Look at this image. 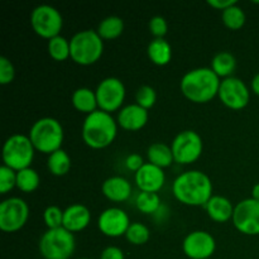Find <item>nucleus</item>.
<instances>
[{"mask_svg":"<svg viewBox=\"0 0 259 259\" xmlns=\"http://www.w3.org/2000/svg\"><path fill=\"white\" fill-rule=\"evenodd\" d=\"M175 199L186 206H205L212 197V181L199 169L182 172L172 184Z\"/></svg>","mask_w":259,"mask_h":259,"instance_id":"nucleus-1","label":"nucleus"},{"mask_svg":"<svg viewBox=\"0 0 259 259\" xmlns=\"http://www.w3.org/2000/svg\"><path fill=\"white\" fill-rule=\"evenodd\" d=\"M222 80L210 67H197L182 76L180 89L185 98L195 104H206L219 93Z\"/></svg>","mask_w":259,"mask_h":259,"instance_id":"nucleus-2","label":"nucleus"},{"mask_svg":"<svg viewBox=\"0 0 259 259\" xmlns=\"http://www.w3.org/2000/svg\"><path fill=\"white\" fill-rule=\"evenodd\" d=\"M118 126V121L111 114L96 110L86 115L81 126V137L90 148L104 149L115 141Z\"/></svg>","mask_w":259,"mask_h":259,"instance_id":"nucleus-3","label":"nucleus"},{"mask_svg":"<svg viewBox=\"0 0 259 259\" xmlns=\"http://www.w3.org/2000/svg\"><path fill=\"white\" fill-rule=\"evenodd\" d=\"M28 137L34 146L35 151L50 156L53 152L61 149L65 138V132L62 124L57 119L45 116L33 123Z\"/></svg>","mask_w":259,"mask_h":259,"instance_id":"nucleus-4","label":"nucleus"},{"mask_svg":"<svg viewBox=\"0 0 259 259\" xmlns=\"http://www.w3.org/2000/svg\"><path fill=\"white\" fill-rule=\"evenodd\" d=\"M70 58L80 66H91L98 62L104 52V40L96 30L83 29L70 39Z\"/></svg>","mask_w":259,"mask_h":259,"instance_id":"nucleus-5","label":"nucleus"},{"mask_svg":"<svg viewBox=\"0 0 259 259\" xmlns=\"http://www.w3.org/2000/svg\"><path fill=\"white\" fill-rule=\"evenodd\" d=\"M38 250L43 259H70L76 250L75 235L63 227L47 229L40 237Z\"/></svg>","mask_w":259,"mask_h":259,"instance_id":"nucleus-6","label":"nucleus"},{"mask_svg":"<svg viewBox=\"0 0 259 259\" xmlns=\"http://www.w3.org/2000/svg\"><path fill=\"white\" fill-rule=\"evenodd\" d=\"M35 148L29 137L24 134H13L3 146V162L14 171L28 168L34 159Z\"/></svg>","mask_w":259,"mask_h":259,"instance_id":"nucleus-7","label":"nucleus"},{"mask_svg":"<svg viewBox=\"0 0 259 259\" xmlns=\"http://www.w3.org/2000/svg\"><path fill=\"white\" fill-rule=\"evenodd\" d=\"M30 27L35 34L50 40L61 34L63 18L52 5H38L30 13Z\"/></svg>","mask_w":259,"mask_h":259,"instance_id":"nucleus-8","label":"nucleus"},{"mask_svg":"<svg viewBox=\"0 0 259 259\" xmlns=\"http://www.w3.org/2000/svg\"><path fill=\"white\" fill-rule=\"evenodd\" d=\"M171 149L176 163L191 164L201 157L204 151V142L197 132L184 131L175 137Z\"/></svg>","mask_w":259,"mask_h":259,"instance_id":"nucleus-9","label":"nucleus"},{"mask_svg":"<svg viewBox=\"0 0 259 259\" xmlns=\"http://www.w3.org/2000/svg\"><path fill=\"white\" fill-rule=\"evenodd\" d=\"M99 110L113 114L123 108L126 96V89L123 81L118 77H106L99 82L95 89Z\"/></svg>","mask_w":259,"mask_h":259,"instance_id":"nucleus-10","label":"nucleus"},{"mask_svg":"<svg viewBox=\"0 0 259 259\" xmlns=\"http://www.w3.org/2000/svg\"><path fill=\"white\" fill-rule=\"evenodd\" d=\"M29 219V206L23 199L8 197L0 204V229L4 233H17Z\"/></svg>","mask_w":259,"mask_h":259,"instance_id":"nucleus-11","label":"nucleus"},{"mask_svg":"<svg viewBox=\"0 0 259 259\" xmlns=\"http://www.w3.org/2000/svg\"><path fill=\"white\" fill-rule=\"evenodd\" d=\"M232 220L235 229L242 234L259 235V201L249 197L238 202Z\"/></svg>","mask_w":259,"mask_h":259,"instance_id":"nucleus-12","label":"nucleus"},{"mask_svg":"<svg viewBox=\"0 0 259 259\" xmlns=\"http://www.w3.org/2000/svg\"><path fill=\"white\" fill-rule=\"evenodd\" d=\"M218 98L227 108L232 110H242L249 104L250 90L239 77H228L222 80Z\"/></svg>","mask_w":259,"mask_h":259,"instance_id":"nucleus-13","label":"nucleus"},{"mask_svg":"<svg viewBox=\"0 0 259 259\" xmlns=\"http://www.w3.org/2000/svg\"><path fill=\"white\" fill-rule=\"evenodd\" d=\"M215 250L217 240L206 230H194L182 242V252L190 259H210Z\"/></svg>","mask_w":259,"mask_h":259,"instance_id":"nucleus-14","label":"nucleus"},{"mask_svg":"<svg viewBox=\"0 0 259 259\" xmlns=\"http://www.w3.org/2000/svg\"><path fill=\"white\" fill-rule=\"evenodd\" d=\"M129 215L120 207H108L98 218V228L101 234L109 238H119L125 235L131 225Z\"/></svg>","mask_w":259,"mask_h":259,"instance_id":"nucleus-15","label":"nucleus"},{"mask_svg":"<svg viewBox=\"0 0 259 259\" xmlns=\"http://www.w3.org/2000/svg\"><path fill=\"white\" fill-rule=\"evenodd\" d=\"M134 181L142 192H156L164 186L166 175L164 171L154 164L146 162L139 171L134 174Z\"/></svg>","mask_w":259,"mask_h":259,"instance_id":"nucleus-16","label":"nucleus"},{"mask_svg":"<svg viewBox=\"0 0 259 259\" xmlns=\"http://www.w3.org/2000/svg\"><path fill=\"white\" fill-rule=\"evenodd\" d=\"M149 119L148 110L138 104H129L118 111L116 121L121 129L128 132H138L147 125Z\"/></svg>","mask_w":259,"mask_h":259,"instance_id":"nucleus-17","label":"nucleus"},{"mask_svg":"<svg viewBox=\"0 0 259 259\" xmlns=\"http://www.w3.org/2000/svg\"><path fill=\"white\" fill-rule=\"evenodd\" d=\"M91 223V212L82 204H72L63 210V228L72 234L85 230Z\"/></svg>","mask_w":259,"mask_h":259,"instance_id":"nucleus-18","label":"nucleus"},{"mask_svg":"<svg viewBox=\"0 0 259 259\" xmlns=\"http://www.w3.org/2000/svg\"><path fill=\"white\" fill-rule=\"evenodd\" d=\"M101 192L109 201L124 202L131 197L132 185L125 177L111 176L103 182Z\"/></svg>","mask_w":259,"mask_h":259,"instance_id":"nucleus-19","label":"nucleus"},{"mask_svg":"<svg viewBox=\"0 0 259 259\" xmlns=\"http://www.w3.org/2000/svg\"><path fill=\"white\" fill-rule=\"evenodd\" d=\"M204 207L206 210L207 217L212 222L223 224L233 219L235 206H233L232 201L228 197L222 196V195H212L211 199Z\"/></svg>","mask_w":259,"mask_h":259,"instance_id":"nucleus-20","label":"nucleus"},{"mask_svg":"<svg viewBox=\"0 0 259 259\" xmlns=\"http://www.w3.org/2000/svg\"><path fill=\"white\" fill-rule=\"evenodd\" d=\"M149 61L156 66H166L172 60V47L166 38H153L147 47Z\"/></svg>","mask_w":259,"mask_h":259,"instance_id":"nucleus-21","label":"nucleus"},{"mask_svg":"<svg viewBox=\"0 0 259 259\" xmlns=\"http://www.w3.org/2000/svg\"><path fill=\"white\" fill-rule=\"evenodd\" d=\"M71 103H72L73 108L82 114H86V115L99 110L95 90H91L89 88L76 89L73 91L72 96H71Z\"/></svg>","mask_w":259,"mask_h":259,"instance_id":"nucleus-22","label":"nucleus"},{"mask_svg":"<svg viewBox=\"0 0 259 259\" xmlns=\"http://www.w3.org/2000/svg\"><path fill=\"white\" fill-rule=\"evenodd\" d=\"M147 158L149 163L159 167V168H167L175 162L174 154H172L171 146L162 143V142H156L152 143L147 149Z\"/></svg>","mask_w":259,"mask_h":259,"instance_id":"nucleus-23","label":"nucleus"},{"mask_svg":"<svg viewBox=\"0 0 259 259\" xmlns=\"http://www.w3.org/2000/svg\"><path fill=\"white\" fill-rule=\"evenodd\" d=\"M210 68L214 71L218 77L224 80V78L233 76L235 68H237V60L233 53L228 52V51H222L212 57Z\"/></svg>","mask_w":259,"mask_h":259,"instance_id":"nucleus-24","label":"nucleus"},{"mask_svg":"<svg viewBox=\"0 0 259 259\" xmlns=\"http://www.w3.org/2000/svg\"><path fill=\"white\" fill-rule=\"evenodd\" d=\"M96 32L103 40L116 39L124 32V20L118 15H109L99 23Z\"/></svg>","mask_w":259,"mask_h":259,"instance_id":"nucleus-25","label":"nucleus"},{"mask_svg":"<svg viewBox=\"0 0 259 259\" xmlns=\"http://www.w3.org/2000/svg\"><path fill=\"white\" fill-rule=\"evenodd\" d=\"M71 166H72V162H71L70 154L62 148L53 152L47 158V169L53 176H65L70 172Z\"/></svg>","mask_w":259,"mask_h":259,"instance_id":"nucleus-26","label":"nucleus"},{"mask_svg":"<svg viewBox=\"0 0 259 259\" xmlns=\"http://www.w3.org/2000/svg\"><path fill=\"white\" fill-rule=\"evenodd\" d=\"M39 174L32 167L17 172V189L24 194H32L39 187Z\"/></svg>","mask_w":259,"mask_h":259,"instance_id":"nucleus-27","label":"nucleus"},{"mask_svg":"<svg viewBox=\"0 0 259 259\" xmlns=\"http://www.w3.org/2000/svg\"><path fill=\"white\" fill-rule=\"evenodd\" d=\"M47 51L52 60L57 61V62H63V61L70 58V39L61 34L57 35V37L48 40Z\"/></svg>","mask_w":259,"mask_h":259,"instance_id":"nucleus-28","label":"nucleus"},{"mask_svg":"<svg viewBox=\"0 0 259 259\" xmlns=\"http://www.w3.org/2000/svg\"><path fill=\"white\" fill-rule=\"evenodd\" d=\"M222 20L228 29L239 30L244 27L247 17H245L244 10L237 3V4L225 9L224 12H222Z\"/></svg>","mask_w":259,"mask_h":259,"instance_id":"nucleus-29","label":"nucleus"},{"mask_svg":"<svg viewBox=\"0 0 259 259\" xmlns=\"http://www.w3.org/2000/svg\"><path fill=\"white\" fill-rule=\"evenodd\" d=\"M136 206L141 212L152 215L161 207V197L156 192H139L136 199Z\"/></svg>","mask_w":259,"mask_h":259,"instance_id":"nucleus-30","label":"nucleus"},{"mask_svg":"<svg viewBox=\"0 0 259 259\" xmlns=\"http://www.w3.org/2000/svg\"><path fill=\"white\" fill-rule=\"evenodd\" d=\"M125 239L128 240V243L133 245H144L146 243H148V240L151 239V232H149L148 227L142 223H132L129 225L128 230L125 233Z\"/></svg>","mask_w":259,"mask_h":259,"instance_id":"nucleus-31","label":"nucleus"},{"mask_svg":"<svg viewBox=\"0 0 259 259\" xmlns=\"http://www.w3.org/2000/svg\"><path fill=\"white\" fill-rule=\"evenodd\" d=\"M157 103V93L152 86L142 85L136 93V104L146 110L153 108Z\"/></svg>","mask_w":259,"mask_h":259,"instance_id":"nucleus-32","label":"nucleus"},{"mask_svg":"<svg viewBox=\"0 0 259 259\" xmlns=\"http://www.w3.org/2000/svg\"><path fill=\"white\" fill-rule=\"evenodd\" d=\"M43 220L47 229H58L63 227V210L57 205H50L43 211Z\"/></svg>","mask_w":259,"mask_h":259,"instance_id":"nucleus-33","label":"nucleus"},{"mask_svg":"<svg viewBox=\"0 0 259 259\" xmlns=\"http://www.w3.org/2000/svg\"><path fill=\"white\" fill-rule=\"evenodd\" d=\"M14 187H17V171L3 164L0 167V194H8Z\"/></svg>","mask_w":259,"mask_h":259,"instance_id":"nucleus-34","label":"nucleus"},{"mask_svg":"<svg viewBox=\"0 0 259 259\" xmlns=\"http://www.w3.org/2000/svg\"><path fill=\"white\" fill-rule=\"evenodd\" d=\"M15 78V67L5 56L0 57V85H9Z\"/></svg>","mask_w":259,"mask_h":259,"instance_id":"nucleus-35","label":"nucleus"},{"mask_svg":"<svg viewBox=\"0 0 259 259\" xmlns=\"http://www.w3.org/2000/svg\"><path fill=\"white\" fill-rule=\"evenodd\" d=\"M148 29L154 38H164L168 32V23L162 15H154L149 19Z\"/></svg>","mask_w":259,"mask_h":259,"instance_id":"nucleus-36","label":"nucleus"},{"mask_svg":"<svg viewBox=\"0 0 259 259\" xmlns=\"http://www.w3.org/2000/svg\"><path fill=\"white\" fill-rule=\"evenodd\" d=\"M124 163H125L126 168L131 169V171H133L134 174H136L137 171H139V169L143 167V164L146 163V162H144L143 157H142L139 153H132L126 157Z\"/></svg>","mask_w":259,"mask_h":259,"instance_id":"nucleus-37","label":"nucleus"},{"mask_svg":"<svg viewBox=\"0 0 259 259\" xmlns=\"http://www.w3.org/2000/svg\"><path fill=\"white\" fill-rule=\"evenodd\" d=\"M99 259H125V254L121 248L116 247V245H109L101 252Z\"/></svg>","mask_w":259,"mask_h":259,"instance_id":"nucleus-38","label":"nucleus"},{"mask_svg":"<svg viewBox=\"0 0 259 259\" xmlns=\"http://www.w3.org/2000/svg\"><path fill=\"white\" fill-rule=\"evenodd\" d=\"M207 4L211 8H214V9L224 12V10L228 9L229 7L237 4V2H235V0H207Z\"/></svg>","mask_w":259,"mask_h":259,"instance_id":"nucleus-39","label":"nucleus"},{"mask_svg":"<svg viewBox=\"0 0 259 259\" xmlns=\"http://www.w3.org/2000/svg\"><path fill=\"white\" fill-rule=\"evenodd\" d=\"M250 90L253 91V94L259 96V72L257 75H254V77L250 81Z\"/></svg>","mask_w":259,"mask_h":259,"instance_id":"nucleus-40","label":"nucleus"},{"mask_svg":"<svg viewBox=\"0 0 259 259\" xmlns=\"http://www.w3.org/2000/svg\"><path fill=\"white\" fill-rule=\"evenodd\" d=\"M252 199H254V200H257V201H259V182L258 184H255L254 186H253V189H252Z\"/></svg>","mask_w":259,"mask_h":259,"instance_id":"nucleus-41","label":"nucleus"},{"mask_svg":"<svg viewBox=\"0 0 259 259\" xmlns=\"http://www.w3.org/2000/svg\"><path fill=\"white\" fill-rule=\"evenodd\" d=\"M253 4H259V2H252Z\"/></svg>","mask_w":259,"mask_h":259,"instance_id":"nucleus-42","label":"nucleus"},{"mask_svg":"<svg viewBox=\"0 0 259 259\" xmlns=\"http://www.w3.org/2000/svg\"><path fill=\"white\" fill-rule=\"evenodd\" d=\"M78 259H93V258H86L85 257V258H78Z\"/></svg>","mask_w":259,"mask_h":259,"instance_id":"nucleus-43","label":"nucleus"},{"mask_svg":"<svg viewBox=\"0 0 259 259\" xmlns=\"http://www.w3.org/2000/svg\"><path fill=\"white\" fill-rule=\"evenodd\" d=\"M210 259H211V258H210Z\"/></svg>","mask_w":259,"mask_h":259,"instance_id":"nucleus-44","label":"nucleus"}]
</instances>
